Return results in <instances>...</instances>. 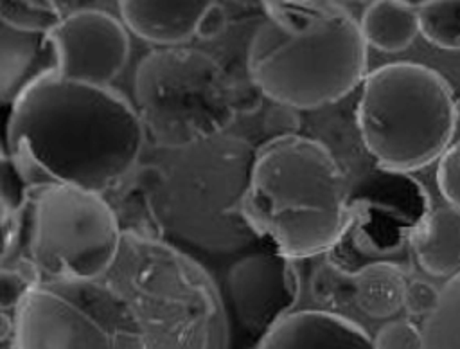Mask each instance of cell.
I'll return each instance as SVG.
<instances>
[{"label": "cell", "instance_id": "6da1fadb", "mask_svg": "<svg viewBox=\"0 0 460 349\" xmlns=\"http://www.w3.org/2000/svg\"><path fill=\"white\" fill-rule=\"evenodd\" d=\"M144 139L124 95L59 76L32 86L7 121V153L31 187L66 183L102 194L135 167Z\"/></svg>", "mask_w": 460, "mask_h": 349}, {"label": "cell", "instance_id": "7a4b0ae2", "mask_svg": "<svg viewBox=\"0 0 460 349\" xmlns=\"http://www.w3.org/2000/svg\"><path fill=\"white\" fill-rule=\"evenodd\" d=\"M266 18L248 49L253 86L293 110L350 94L367 77L359 22L338 2H264Z\"/></svg>", "mask_w": 460, "mask_h": 349}, {"label": "cell", "instance_id": "3957f363", "mask_svg": "<svg viewBox=\"0 0 460 349\" xmlns=\"http://www.w3.org/2000/svg\"><path fill=\"white\" fill-rule=\"evenodd\" d=\"M241 214L288 259L322 254L350 221L343 171L322 142L277 135L255 155Z\"/></svg>", "mask_w": 460, "mask_h": 349}, {"label": "cell", "instance_id": "277c9868", "mask_svg": "<svg viewBox=\"0 0 460 349\" xmlns=\"http://www.w3.org/2000/svg\"><path fill=\"white\" fill-rule=\"evenodd\" d=\"M456 121L451 88L429 67L388 63L363 81L358 128L368 153L388 171H415L440 158Z\"/></svg>", "mask_w": 460, "mask_h": 349}, {"label": "cell", "instance_id": "5b68a950", "mask_svg": "<svg viewBox=\"0 0 460 349\" xmlns=\"http://www.w3.org/2000/svg\"><path fill=\"white\" fill-rule=\"evenodd\" d=\"M133 94L146 133L172 149L223 131L241 104L239 88L225 67L187 47H164L144 56L135 70Z\"/></svg>", "mask_w": 460, "mask_h": 349}, {"label": "cell", "instance_id": "8992f818", "mask_svg": "<svg viewBox=\"0 0 460 349\" xmlns=\"http://www.w3.org/2000/svg\"><path fill=\"white\" fill-rule=\"evenodd\" d=\"M25 243L36 281L99 279L119 252L120 230L111 205L99 192L66 183L31 187L13 243Z\"/></svg>", "mask_w": 460, "mask_h": 349}, {"label": "cell", "instance_id": "52a82bcc", "mask_svg": "<svg viewBox=\"0 0 460 349\" xmlns=\"http://www.w3.org/2000/svg\"><path fill=\"white\" fill-rule=\"evenodd\" d=\"M13 318L14 349H149L138 313L99 279L40 281Z\"/></svg>", "mask_w": 460, "mask_h": 349}, {"label": "cell", "instance_id": "ba28073f", "mask_svg": "<svg viewBox=\"0 0 460 349\" xmlns=\"http://www.w3.org/2000/svg\"><path fill=\"white\" fill-rule=\"evenodd\" d=\"M50 34L59 52L58 76L68 81L110 86L129 56L128 27L102 9L72 11Z\"/></svg>", "mask_w": 460, "mask_h": 349}, {"label": "cell", "instance_id": "9c48e42d", "mask_svg": "<svg viewBox=\"0 0 460 349\" xmlns=\"http://www.w3.org/2000/svg\"><path fill=\"white\" fill-rule=\"evenodd\" d=\"M226 282L243 327L261 336L289 315L300 293L295 264L279 252L239 259L230 268Z\"/></svg>", "mask_w": 460, "mask_h": 349}, {"label": "cell", "instance_id": "30bf717a", "mask_svg": "<svg viewBox=\"0 0 460 349\" xmlns=\"http://www.w3.org/2000/svg\"><path fill=\"white\" fill-rule=\"evenodd\" d=\"M59 74L50 32H29L0 22V101L14 106L32 86Z\"/></svg>", "mask_w": 460, "mask_h": 349}, {"label": "cell", "instance_id": "8fae6325", "mask_svg": "<svg viewBox=\"0 0 460 349\" xmlns=\"http://www.w3.org/2000/svg\"><path fill=\"white\" fill-rule=\"evenodd\" d=\"M255 349H376L374 338L341 315L304 309L286 315L268 333Z\"/></svg>", "mask_w": 460, "mask_h": 349}, {"label": "cell", "instance_id": "7c38bea8", "mask_svg": "<svg viewBox=\"0 0 460 349\" xmlns=\"http://www.w3.org/2000/svg\"><path fill=\"white\" fill-rule=\"evenodd\" d=\"M214 2L183 0V2H119V11L128 31L138 38L176 47L199 32L201 22Z\"/></svg>", "mask_w": 460, "mask_h": 349}, {"label": "cell", "instance_id": "4fadbf2b", "mask_svg": "<svg viewBox=\"0 0 460 349\" xmlns=\"http://www.w3.org/2000/svg\"><path fill=\"white\" fill-rule=\"evenodd\" d=\"M419 264L431 275L453 277L460 272V210L438 207L413 237Z\"/></svg>", "mask_w": 460, "mask_h": 349}, {"label": "cell", "instance_id": "5bb4252c", "mask_svg": "<svg viewBox=\"0 0 460 349\" xmlns=\"http://www.w3.org/2000/svg\"><path fill=\"white\" fill-rule=\"evenodd\" d=\"M422 2H372L359 18L367 45L381 52H401L420 34Z\"/></svg>", "mask_w": 460, "mask_h": 349}, {"label": "cell", "instance_id": "9a60e30c", "mask_svg": "<svg viewBox=\"0 0 460 349\" xmlns=\"http://www.w3.org/2000/svg\"><path fill=\"white\" fill-rule=\"evenodd\" d=\"M406 279L392 263H370L354 273V304L372 318H388L404 306Z\"/></svg>", "mask_w": 460, "mask_h": 349}, {"label": "cell", "instance_id": "2e32d148", "mask_svg": "<svg viewBox=\"0 0 460 349\" xmlns=\"http://www.w3.org/2000/svg\"><path fill=\"white\" fill-rule=\"evenodd\" d=\"M424 349H460V272L440 288L437 309L422 327Z\"/></svg>", "mask_w": 460, "mask_h": 349}, {"label": "cell", "instance_id": "e0dca14e", "mask_svg": "<svg viewBox=\"0 0 460 349\" xmlns=\"http://www.w3.org/2000/svg\"><path fill=\"white\" fill-rule=\"evenodd\" d=\"M420 34L433 45L460 50V2H422Z\"/></svg>", "mask_w": 460, "mask_h": 349}, {"label": "cell", "instance_id": "ac0fdd59", "mask_svg": "<svg viewBox=\"0 0 460 349\" xmlns=\"http://www.w3.org/2000/svg\"><path fill=\"white\" fill-rule=\"evenodd\" d=\"M63 18L56 2H0V22L20 31L52 32Z\"/></svg>", "mask_w": 460, "mask_h": 349}, {"label": "cell", "instance_id": "d6986e66", "mask_svg": "<svg viewBox=\"0 0 460 349\" xmlns=\"http://www.w3.org/2000/svg\"><path fill=\"white\" fill-rule=\"evenodd\" d=\"M311 291L313 297L325 306L354 302V275H349L332 264H322L313 275Z\"/></svg>", "mask_w": 460, "mask_h": 349}, {"label": "cell", "instance_id": "ffe728a7", "mask_svg": "<svg viewBox=\"0 0 460 349\" xmlns=\"http://www.w3.org/2000/svg\"><path fill=\"white\" fill-rule=\"evenodd\" d=\"M376 349H424L422 329L410 320H390L374 336Z\"/></svg>", "mask_w": 460, "mask_h": 349}, {"label": "cell", "instance_id": "44dd1931", "mask_svg": "<svg viewBox=\"0 0 460 349\" xmlns=\"http://www.w3.org/2000/svg\"><path fill=\"white\" fill-rule=\"evenodd\" d=\"M437 183L446 201L460 210V142L449 146V149L440 157Z\"/></svg>", "mask_w": 460, "mask_h": 349}, {"label": "cell", "instance_id": "7402d4cb", "mask_svg": "<svg viewBox=\"0 0 460 349\" xmlns=\"http://www.w3.org/2000/svg\"><path fill=\"white\" fill-rule=\"evenodd\" d=\"M38 281L34 275L20 270V268H7L4 266L2 277H0V304H2V313L16 311L23 299L29 295V291L34 288Z\"/></svg>", "mask_w": 460, "mask_h": 349}, {"label": "cell", "instance_id": "603a6c76", "mask_svg": "<svg viewBox=\"0 0 460 349\" xmlns=\"http://www.w3.org/2000/svg\"><path fill=\"white\" fill-rule=\"evenodd\" d=\"M440 300V288L424 279H413L406 284L404 309L413 317H429Z\"/></svg>", "mask_w": 460, "mask_h": 349}, {"label": "cell", "instance_id": "cb8c5ba5", "mask_svg": "<svg viewBox=\"0 0 460 349\" xmlns=\"http://www.w3.org/2000/svg\"><path fill=\"white\" fill-rule=\"evenodd\" d=\"M225 23H226V16H225V11L219 4H212V7L208 9V13L205 14L203 22H201V27H199V32L198 36H203V38H210V36H216L219 34L223 29H225Z\"/></svg>", "mask_w": 460, "mask_h": 349}]
</instances>
